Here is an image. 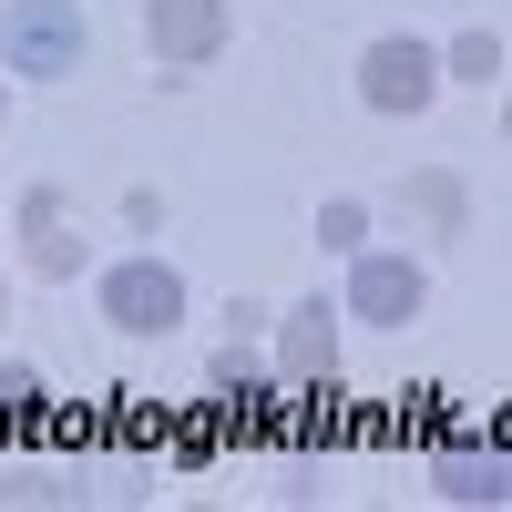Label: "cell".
<instances>
[{"mask_svg":"<svg viewBox=\"0 0 512 512\" xmlns=\"http://www.w3.org/2000/svg\"><path fill=\"white\" fill-rule=\"evenodd\" d=\"M21 236H31V277H72V267H82V236H72V216H62L52 185L21 195Z\"/></svg>","mask_w":512,"mask_h":512,"instance_id":"cell-7","label":"cell"},{"mask_svg":"<svg viewBox=\"0 0 512 512\" xmlns=\"http://www.w3.org/2000/svg\"><path fill=\"white\" fill-rule=\"evenodd\" d=\"M277 369L287 379H328L338 369V297H297L277 318Z\"/></svg>","mask_w":512,"mask_h":512,"instance_id":"cell-6","label":"cell"},{"mask_svg":"<svg viewBox=\"0 0 512 512\" xmlns=\"http://www.w3.org/2000/svg\"><path fill=\"white\" fill-rule=\"evenodd\" d=\"M420 297H431V277H420V256H369L349 267V297H338V318H369V328H410Z\"/></svg>","mask_w":512,"mask_h":512,"instance_id":"cell-4","label":"cell"},{"mask_svg":"<svg viewBox=\"0 0 512 512\" xmlns=\"http://www.w3.org/2000/svg\"><path fill=\"white\" fill-rule=\"evenodd\" d=\"M431 482H441V502H482V512H502V502H512L502 451H441V461H431Z\"/></svg>","mask_w":512,"mask_h":512,"instance_id":"cell-8","label":"cell"},{"mask_svg":"<svg viewBox=\"0 0 512 512\" xmlns=\"http://www.w3.org/2000/svg\"><path fill=\"white\" fill-rule=\"evenodd\" d=\"M0 318H11V287H0Z\"/></svg>","mask_w":512,"mask_h":512,"instance_id":"cell-14","label":"cell"},{"mask_svg":"<svg viewBox=\"0 0 512 512\" xmlns=\"http://www.w3.org/2000/svg\"><path fill=\"white\" fill-rule=\"evenodd\" d=\"M226 31H236L226 0H144V41H154V62H216Z\"/></svg>","mask_w":512,"mask_h":512,"instance_id":"cell-5","label":"cell"},{"mask_svg":"<svg viewBox=\"0 0 512 512\" xmlns=\"http://www.w3.org/2000/svg\"><path fill=\"white\" fill-rule=\"evenodd\" d=\"M0 123H11V82H0Z\"/></svg>","mask_w":512,"mask_h":512,"instance_id":"cell-13","label":"cell"},{"mask_svg":"<svg viewBox=\"0 0 512 512\" xmlns=\"http://www.w3.org/2000/svg\"><path fill=\"white\" fill-rule=\"evenodd\" d=\"M41 400V369L31 359H0V410H31Z\"/></svg>","mask_w":512,"mask_h":512,"instance_id":"cell-11","label":"cell"},{"mask_svg":"<svg viewBox=\"0 0 512 512\" xmlns=\"http://www.w3.org/2000/svg\"><path fill=\"white\" fill-rule=\"evenodd\" d=\"M93 297H103V318H113L123 338H164V328L185 318V277L164 267V256H113Z\"/></svg>","mask_w":512,"mask_h":512,"instance_id":"cell-2","label":"cell"},{"mask_svg":"<svg viewBox=\"0 0 512 512\" xmlns=\"http://www.w3.org/2000/svg\"><path fill=\"white\" fill-rule=\"evenodd\" d=\"M441 72H451V82H472V93H492V82H502V31H482V21H472V31L441 52Z\"/></svg>","mask_w":512,"mask_h":512,"instance_id":"cell-9","label":"cell"},{"mask_svg":"<svg viewBox=\"0 0 512 512\" xmlns=\"http://www.w3.org/2000/svg\"><path fill=\"white\" fill-rule=\"evenodd\" d=\"M431 93H441V52L431 41H410V31H390V41H369L359 52V103L369 113H431Z\"/></svg>","mask_w":512,"mask_h":512,"instance_id":"cell-3","label":"cell"},{"mask_svg":"<svg viewBox=\"0 0 512 512\" xmlns=\"http://www.w3.org/2000/svg\"><path fill=\"white\" fill-rule=\"evenodd\" d=\"M82 52H93V31H82L72 0H0V72H21V82H72Z\"/></svg>","mask_w":512,"mask_h":512,"instance_id":"cell-1","label":"cell"},{"mask_svg":"<svg viewBox=\"0 0 512 512\" xmlns=\"http://www.w3.org/2000/svg\"><path fill=\"white\" fill-rule=\"evenodd\" d=\"M318 246L359 256V246H369V205H359V195H328V205H318Z\"/></svg>","mask_w":512,"mask_h":512,"instance_id":"cell-10","label":"cell"},{"mask_svg":"<svg viewBox=\"0 0 512 512\" xmlns=\"http://www.w3.org/2000/svg\"><path fill=\"white\" fill-rule=\"evenodd\" d=\"M216 379H226V390H246V379H256V349H246V338H226V349H216Z\"/></svg>","mask_w":512,"mask_h":512,"instance_id":"cell-12","label":"cell"}]
</instances>
